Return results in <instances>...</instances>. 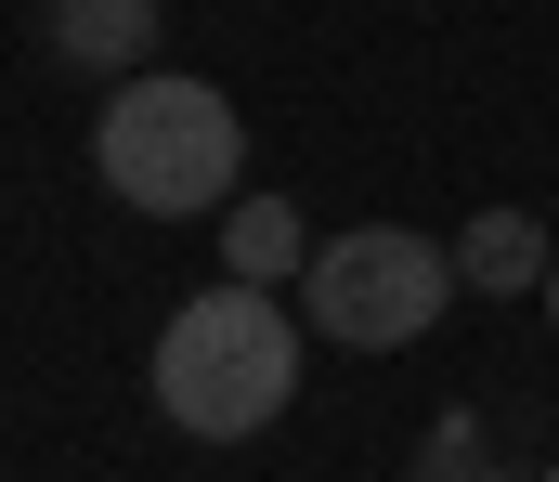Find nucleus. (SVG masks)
Here are the masks:
<instances>
[{
	"mask_svg": "<svg viewBox=\"0 0 559 482\" xmlns=\"http://www.w3.org/2000/svg\"><path fill=\"white\" fill-rule=\"evenodd\" d=\"M39 26H52V52H66V66H143L156 0H52Z\"/></svg>",
	"mask_w": 559,
	"mask_h": 482,
	"instance_id": "nucleus-5",
	"label": "nucleus"
},
{
	"mask_svg": "<svg viewBox=\"0 0 559 482\" xmlns=\"http://www.w3.org/2000/svg\"><path fill=\"white\" fill-rule=\"evenodd\" d=\"M547 222H534V209H481V222H468V235H455V274H468V287H547Z\"/></svg>",
	"mask_w": 559,
	"mask_h": 482,
	"instance_id": "nucleus-4",
	"label": "nucleus"
},
{
	"mask_svg": "<svg viewBox=\"0 0 559 482\" xmlns=\"http://www.w3.org/2000/svg\"><path fill=\"white\" fill-rule=\"evenodd\" d=\"M547 314H559V261H547Z\"/></svg>",
	"mask_w": 559,
	"mask_h": 482,
	"instance_id": "nucleus-7",
	"label": "nucleus"
},
{
	"mask_svg": "<svg viewBox=\"0 0 559 482\" xmlns=\"http://www.w3.org/2000/svg\"><path fill=\"white\" fill-rule=\"evenodd\" d=\"M235 105L209 92V79H118V105L92 118V169H105V196L143 209V222H195V209H222L235 196Z\"/></svg>",
	"mask_w": 559,
	"mask_h": 482,
	"instance_id": "nucleus-2",
	"label": "nucleus"
},
{
	"mask_svg": "<svg viewBox=\"0 0 559 482\" xmlns=\"http://www.w3.org/2000/svg\"><path fill=\"white\" fill-rule=\"evenodd\" d=\"M222 248H235V274H248V287H274V274H312V235H299V209H274V196L222 209Z\"/></svg>",
	"mask_w": 559,
	"mask_h": 482,
	"instance_id": "nucleus-6",
	"label": "nucleus"
},
{
	"mask_svg": "<svg viewBox=\"0 0 559 482\" xmlns=\"http://www.w3.org/2000/svg\"><path fill=\"white\" fill-rule=\"evenodd\" d=\"M442 287H455V248H429L404 222H352V235H325L312 274H299V301H312V326H325L338 352H404V339L442 314Z\"/></svg>",
	"mask_w": 559,
	"mask_h": 482,
	"instance_id": "nucleus-3",
	"label": "nucleus"
},
{
	"mask_svg": "<svg viewBox=\"0 0 559 482\" xmlns=\"http://www.w3.org/2000/svg\"><path fill=\"white\" fill-rule=\"evenodd\" d=\"M299 391V314H274L248 274H222L209 301L156 326V418H182L195 444H248L274 431Z\"/></svg>",
	"mask_w": 559,
	"mask_h": 482,
	"instance_id": "nucleus-1",
	"label": "nucleus"
}]
</instances>
